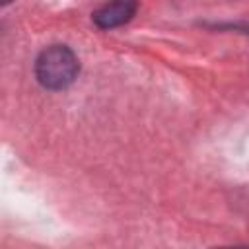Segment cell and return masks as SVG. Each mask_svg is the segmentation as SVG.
<instances>
[{
	"instance_id": "obj_1",
	"label": "cell",
	"mask_w": 249,
	"mask_h": 249,
	"mask_svg": "<svg viewBox=\"0 0 249 249\" xmlns=\"http://www.w3.org/2000/svg\"><path fill=\"white\" fill-rule=\"evenodd\" d=\"M80 62L74 51L66 45H51L35 60L37 82L51 91L66 89L78 76Z\"/></svg>"
},
{
	"instance_id": "obj_2",
	"label": "cell",
	"mask_w": 249,
	"mask_h": 249,
	"mask_svg": "<svg viewBox=\"0 0 249 249\" xmlns=\"http://www.w3.org/2000/svg\"><path fill=\"white\" fill-rule=\"evenodd\" d=\"M136 0H109L93 12L91 19L99 29H113L130 21L136 14Z\"/></svg>"
},
{
	"instance_id": "obj_3",
	"label": "cell",
	"mask_w": 249,
	"mask_h": 249,
	"mask_svg": "<svg viewBox=\"0 0 249 249\" xmlns=\"http://www.w3.org/2000/svg\"><path fill=\"white\" fill-rule=\"evenodd\" d=\"M10 2H12V0H2V4H4V6H6V4H10Z\"/></svg>"
}]
</instances>
